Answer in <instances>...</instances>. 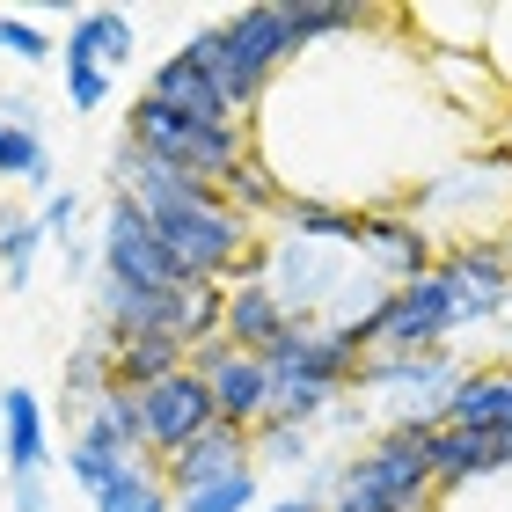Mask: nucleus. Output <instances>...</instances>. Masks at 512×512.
Returning <instances> with one entry per match:
<instances>
[{
	"label": "nucleus",
	"mask_w": 512,
	"mask_h": 512,
	"mask_svg": "<svg viewBox=\"0 0 512 512\" xmlns=\"http://www.w3.org/2000/svg\"><path fill=\"white\" fill-rule=\"evenodd\" d=\"M0 454H8V483L15 476H44V461H52L44 403H37V388H22V381L0 395Z\"/></svg>",
	"instance_id": "15"
},
{
	"label": "nucleus",
	"mask_w": 512,
	"mask_h": 512,
	"mask_svg": "<svg viewBox=\"0 0 512 512\" xmlns=\"http://www.w3.org/2000/svg\"><path fill=\"white\" fill-rule=\"evenodd\" d=\"M220 198H227V205H235V213H242V220L256 227V220H278V205H286L293 191H286V176H278L271 161L249 147V161H242V169L220 183Z\"/></svg>",
	"instance_id": "21"
},
{
	"label": "nucleus",
	"mask_w": 512,
	"mask_h": 512,
	"mask_svg": "<svg viewBox=\"0 0 512 512\" xmlns=\"http://www.w3.org/2000/svg\"><path fill=\"white\" fill-rule=\"evenodd\" d=\"M0 505H8V454H0Z\"/></svg>",
	"instance_id": "34"
},
{
	"label": "nucleus",
	"mask_w": 512,
	"mask_h": 512,
	"mask_svg": "<svg viewBox=\"0 0 512 512\" xmlns=\"http://www.w3.org/2000/svg\"><path fill=\"white\" fill-rule=\"evenodd\" d=\"M461 330V315H454V293H447V278H417V286H395L374 315L359 322V344H366V359L374 352H432V344H447Z\"/></svg>",
	"instance_id": "5"
},
{
	"label": "nucleus",
	"mask_w": 512,
	"mask_h": 512,
	"mask_svg": "<svg viewBox=\"0 0 512 512\" xmlns=\"http://www.w3.org/2000/svg\"><path fill=\"white\" fill-rule=\"evenodd\" d=\"M88 505L96 512H176V491H169V476H161L154 461H132V469H118Z\"/></svg>",
	"instance_id": "22"
},
{
	"label": "nucleus",
	"mask_w": 512,
	"mask_h": 512,
	"mask_svg": "<svg viewBox=\"0 0 512 512\" xmlns=\"http://www.w3.org/2000/svg\"><path fill=\"white\" fill-rule=\"evenodd\" d=\"M176 512H256V469L227 476V483H205V491L176 498Z\"/></svg>",
	"instance_id": "27"
},
{
	"label": "nucleus",
	"mask_w": 512,
	"mask_h": 512,
	"mask_svg": "<svg viewBox=\"0 0 512 512\" xmlns=\"http://www.w3.org/2000/svg\"><path fill=\"white\" fill-rule=\"evenodd\" d=\"M315 461V432L300 425H256V469H308Z\"/></svg>",
	"instance_id": "25"
},
{
	"label": "nucleus",
	"mask_w": 512,
	"mask_h": 512,
	"mask_svg": "<svg viewBox=\"0 0 512 512\" xmlns=\"http://www.w3.org/2000/svg\"><path fill=\"white\" fill-rule=\"evenodd\" d=\"M139 417H147V461H154V469H169L191 439H205V432L220 425L213 388H205L191 366L169 374V381H154V388H139Z\"/></svg>",
	"instance_id": "7"
},
{
	"label": "nucleus",
	"mask_w": 512,
	"mask_h": 512,
	"mask_svg": "<svg viewBox=\"0 0 512 512\" xmlns=\"http://www.w3.org/2000/svg\"><path fill=\"white\" fill-rule=\"evenodd\" d=\"M66 52H74V59H96L103 74H125L132 52H139V30H132L125 8H81L74 30H66Z\"/></svg>",
	"instance_id": "19"
},
{
	"label": "nucleus",
	"mask_w": 512,
	"mask_h": 512,
	"mask_svg": "<svg viewBox=\"0 0 512 512\" xmlns=\"http://www.w3.org/2000/svg\"><path fill=\"white\" fill-rule=\"evenodd\" d=\"M0 118H8V125H22V132H37V118H44V110H37V96H8V103H0Z\"/></svg>",
	"instance_id": "33"
},
{
	"label": "nucleus",
	"mask_w": 512,
	"mask_h": 512,
	"mask_svg": "<svg viewBox=\"0 0 512 512\" xmlns=\"http://www.w3.org/2000/svg\"><path fill=\"white\" fill-rule=\"evenodd\" d=\"M37 249H44V227H37V213H0V286H8V293H22V286H30Z\"/></svg>",
	"instance_id": "24"
},
{
	"label": "nucleus",
	"mask_w": 512,
	"mask_h": 512,
	"mask_svg": "<svg viewBox=\"0 0 512 512\" xmlns=\"http://www.w3.org/2000/svg\"><path fill=\"white\" fill-rule=\"evenodd\" d=\"M256 512H330V491H293V498H271V505H256Z\"/></svg>",
	"instance_id": "32"
},
{
	"label": "nucleus",
	"mask_w": 512,
	"mask_h": 512,
	"mask_svg": "<svg viewBox=\"0 0 512 512\" xmlns=\"http://www.w3.org/2000/svg\"><path fill=\"white\" fill-rule=\"evenodd\" d=\"M205 388H213L220 425H242V432L264 425V410H271V366L256 352H227L213 374H205Z\"/></svg>",
	"instance_id": "14"
},
{
	"label": "nucleus",
	"mask_w": 512,
	"mask_h": 512,
	"mask_svg": "<svg viewBox=\"0 0 512 512\" xmlns=\"http://www.w3.org/2000/svg\"><path fill=\"white\" fill-rule=\"evenodd\" d=\"M147 96H154L161 110H176V118H198V125H227V132H249V125L235 118V103H227L220 88L205 81L191 59H183V52H169V59H161L154 74H147Z\"/></svg>",
	"instance_id": "13"
},
{
	"label": "nucleus",
	"mask_w": 512,
	"mask_h": 512,
	"mask_svg": "<svg viewBox=\"0 0 512 512\" xmlns=\"http://www.w3.org/2000/svg\"><path fill=\"white\" fill-rule=\"evenodd\" d=\"M176 52L191 59V66H198V74H205V81L220 88L227 103H235V118H242V125H256V118H264L271 88H264V81H256L249 66H242V52H235V37H227L220 22H205V30H191V37L176 44Z\"/></svg>",
	"instance_id": "10"
},
{
	"label": "nucleus",
	"mask_w": 512,
	"mask_h": 512,
	"mask_svg": "<svg viewBox=\"0 0 512 512\" xmlns=\"http://www.w3.org/2000/svg\"><path fill=\"white\" fill-rule=\"evenodd\" d=\"M242 469H256V432H242V425H213L205 439H191L169 469V491L176 498H191V491H205V483H227V476H242Z\"/></svg>",
	"instance_id": "11"
},
{
	"label": "nucleus",
	"mask_w": 512,
	"mask_h": 512,
	"mask_svg": "<svg viewBox=\"0 0 512 512\" xmlns=\"http://www.w3.org/2000/svg\"><path fill=\"white\" fill-rule=\"evenodd\" d=\"M220 30L235 37L242 66H249V74L264 81V88H271L278 74H293L300 59H308V52H300V37H293V15H286V0H271V8H235V15L220 22Z\"/></svg>",
	"instance_id": "9"
},
{
	"label": "nucleus",
	"mask_w": 512,
	"mask_h": 512,
	"mask_svg": "<svg viewBox=\"0 0 512 512\" xmlns=\"http://www.w3.org/2000/svg\"><path fill=\"white\" fill-rule=\"evenodd\" d=\"M110 388H118V381H110V344L88 330V344H74V352L59 359V417L81 432V417L96 410Z\"/></svg>",
	"instance_id": "18"
},
{
	"label": "nucleus",
	"mask_w": 512,
	"mask_h": 512,
	"mask_svg": "<svg viewBox=\"0 0 512 512\" xmlns=\"http://www.w3.org/2000/svg\"><path fill=\"white\" fill-rule=\"evenodd\" d=\"M183 366H191V344H176V337H125V344H110V381H118L125 395L169 381V374H183Z\"/></svg>",
	"instance_id": "20"
},
{
	"label": "nucleus",
	"mask_w": 512,
	"mask_h": 512,
	"mask_svg": "<svg viewBox=\"0 0 512 512\" xmlns=\"http://www.w3.org/2000/svg\"><path fill=\"white\" fill-rule=\"evenodd\" d=\"M432 439H439V425L388 417V425L366 439L352 461H337V469L322 476L330 512H439V491H432Z\"/></svg>",
	"instance_id": "1"
},
{
	"label": "nucleus",
	"mask_w": 512,
	"mask_h": 512,
	"mask_svg": "<svg viewBox=\"0 0 512 512\" xmlns=\"http://www.w3.org/2000/svg\"><path fill=\"white\" fill-rule=\"evenodd\" d=\"M505 147H512V96H505Z\"/></svg>",
	"instance_id": "35"
},
{
	"label": "nucleus",
	"mask_w": 512,
	"mask_h": 512,
	"mask_svg": "<svg viewBox=\"0 0 512 512\" xmlns=\"http://www.w3.org/2000/svg\"><path fill=\"white\" fill-rule=\"evenodd\" d=\"M0 52H8L15 66H44L59 44L44 37V22H30V15H0Z\"/></svg>",
	"instance_id": "28"
},
{
	"label": "nucleus",
	"mask_w": 512,
	"mask_h": 512,
	"mask_svg": "<svg viewBox=\"0 0 512 512\" xmlns=\"http://www.w3.org/2000/svg\"><path fill=\"white\" fill-rule=\"evenodd\" d=\"M74 447H88V454H103V461H147V417H139V395H125V388H110L103 403H96V410L81 417Z\"/></svg>",
	"instance_id": "16"
},
{
	"label": "nucleus",
	"mask_w": 512,
	"mask_h": 512,
	"mask_svg": "<svg viewBox=\"0 0 512 512\" xmlns=\"http://www.w3.org/2000/svg\"><path fill=\"white\" fill-rule=\"evenodd\" d=\"M439 278H447V293H454V315H461V330L505 322V308H512V249H505V235L439 249Z\"/></svg>",
	"instance_id": "6"
},
{
	"label": "nucleus",
	"mask_w": 512,
	"mask_h": 512,
	"mask_svg": "<svg viewBox=\"0 0 512 512\" xmlns=\"http://www.w3.org/2000/svg\"><path fill=\"white\" fill-rule=\"evenodd\" d=\"M0 512H52V483H44V476H15Z\"/></svg>",
	"instance_id": "31"
},
{
	"label": "nucleus",
	"mask_w": 512,
	"mask_h": 512,
	"mask_svg": "<svg viewBox=\"0 0 512 512\" xmlns=\"http://www.w3.org/2000/svg\"><path fill=\"white\" fill-rule=\"evenodd\" d=\"M118 139H132L139 154H154V161H169V169H183V176H205V183H227L249 161V147L256 139L249 132H227V125H198V118H176V110H161L147 88L125 103V132Z\"/></svg>",
	"instance_id": "2"
},
{
	"label": "nucleus",
	"mask_w": 512,
	"mask_h": 512,
	"mask_svg": "<svg viewBox=\"0 0 512 512\" xmlns=\"http://www.w3.org/2000/svg\"><path fill=\"white\" fill-rule=\"evenodd\" d=\"M0 183H22V191H44L52 198V147L37 132H22L0 118Z\"/></svg>",
	"instance_id": "23"
},
{
	"label": "nucleus",
	"mask_w": 512,
	"mask_h": 512,
	"mask_svg": "<svg viewBox=\"0 0 512 512\" xmlns=\"http://www.w3.org/2000/svg\"><path fill=\"white\" fill-rule=\"evenodd\" d=\"M74 220H81V198H74V191H52V198L37 205V227H44V242H59V249L74 242Z\"/></svg>",
	"instance_id": "29"
},
{
	"label": "nucleus",
	"mask_w": 512,
	"mask_h": 512,
	"mask_svg": "<svg viewBox=\"0 0 512 512\" xmlns=\"http://www.w3.org/2000/svg\"><path fill=\"white\" fill-rule=\"evenodd\" d=\"M235 352H271L278 337H286V308H278V293L264 278H235L227 286V330H220Z\"/></svg>",
	"instance_id": "17"
},
{
	"label": "nucleus",
	"mask_w": 512,
	"mask_h": 512,
	"mask_svg": "<svg viewBox=\"0 0 512 512\" xmlns=\"http://www.w3.org/2000/svg\"><path fill=\"white\" fill-rule=\"evenodd\" d=\"M359 264L381 271L388 286H417V278L439 271V242L403 205H359Z\"/></svg>",
	"instance_id": "8"
},
{
	"label": "nucleus",
	"mask_w": 512,
	"mask_h": 512,
	"mask_svg": "<svg viewBox=\"0 0 512 512\" xmlns=\"http://www.w3.org/2000/svg\"><path fill=\"white\" fill-rule=\"evenodd\" d=\"M96 264L110 286H132V293H176V286H198V278L176 271V256L161 249L147 205H132L125 191H110L103 205V227H96Z\"/></svg>",
	"instance_id": "3"
},
{
	"label": "nucleus",
	"mask_w": 512,
	"mask_h": 512,
	"mask_svg": "<svg viewBox=\"0 0 512 512\" xmlns=\"http://www.w3.org/2000/svg\"><path fill=\"white\" fill-rule=\"evenodd\" d=\"M491 476H505V439L498 432L439 425V439H432V491L439 498L469 491V483H491Z\"/></svg>",
	"instance_id": "12"
},
{
	"label": "nucleus",
	"mask_w": 512,
	"mask_h": 512,
	"mask_svg": "<svg viewBox=\"0 0 512 512\" xmlns=\"http://www.w3.org/2000/svg\"><path fill=\"white\" fill-rule=\"evenodd\" d=\"M110 88H118V74H103L96 59H74V52H66V103H74L81 118L110 110Z\"/></svg>",
	"instance_id": "26"
},
{
	"label": "nucleus",
	"mask_w": 512,
	"mask_h": 512,
	"mask_svg": "<svg viewBox=\"0 0 512 512\" xmlns=\"http://www.w3.org/2000/svg\"><path fill=\"white\" fill-rule=\"evenodd\" d=\"M118 469H132V461H103V454H88V447H66V476H74L88 498H96V491H103V483L118 476Z\"/></svg>",
	"instance_id": "30"
},
{
	"label": "nucleus",
	"mask_w": 512,
	"mask_h": 512,
	"mask_svg": "<svg viewBox=\"0 0 512 512\" xmlns=\"http://www.w3.org/2000/svg\"><path fill=\"white\" fill-rule=\"evenodd\" d=\"M461 352L454 344H432V352H374L359 366V395H388L395 417H417V425H447V395L461 388Z\"/></svg>",
	"instance_id": "4"
}]
</instances>
